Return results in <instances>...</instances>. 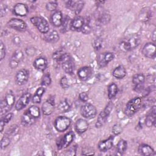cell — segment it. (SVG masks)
Instances as JSON below:
<instances>
[{"label":"cell","mask_w":156,"mask_h":156,"mask_svg":"<svg viewBox=\"0 0 156 156\" xmlns=\"http://www.w3.org/2000/svg\"><path fill=\"white\" fill-rule=\"evenodd\" d=\"M140 42L141 39L138 34H130L121 40L119 44V48L122 51L127 52L136 48Z\"/></svg>","instance_id":"cell-1"},{"label":"cell","mask_w":156,"mask_h":156,"mask_svg":"<svg viewBox=\"0 0 156 156\" xmlns=\"http://www.w3.org/2000/svg\"><path fill=\"white\" fill-rule=\"evenodd\" d=\"M57 63H61L62 66L64 71L68 74H71L74 72V63L71 55L68 53H65L57 62Z\"/></svg>","instance_id":"cell-2"},{"label":"cell","mask_w":156,"mask_h":156,"mask_svg":"<svg viewBox=\"0 0 156 156\" xmlns=\"http://www.w3.org/2000/svg\"><path fill=\"white\" fill-rule=\"evenodd\" d=\"M141 106V99L140 97H135L130 99L126 105L124 113L129 116L133 115L138 111Z\"/></svg>","instance_id":"cell-3"},{"label":"cell","mask_w":156,"mask_h":156,"mask_svg":"<svg viewBox=\"0 0 156 156\" xmlns=\"http://www.w3.org/2000/svg\"><path fill=\"white\" fill-rule=\"evenodd\" d=\"M15 102V97L12 93L7 94L1 102V115H2L8 112L13 106Z\"/></svg>","instance_id":"cell-4"},{"label":"cell","mask_w":156,"mask_h":156,"mask_svg":"<svg viewBox=\"0 0 156 156\" xmlns=\"http://www.w3.org/2000/svg\"><path fill=\"white\" fill-rule=\"evenodd\" d=\"M32 24L42 34H47L49 30L48 21L41 16H34L30 18Z\"/></svg>","instance_id":"cell-5"},{"label":"cell","mask_w":156,"mask_h":156,"mask_svg":"<svg viewBox=\"0 0 156 156\" xmlns=\"http://www.w3.org/2000/svg\"><path fill=\"white\" fill-rule=\"evenodd\" d=\"M113 105L112 103H109L105 108L104 109L103 111H102L98 115L96 122L95 124V126L96 128H100L102 127L105 122H107V120L108 119V117L111 112V111L113 109Z\"/></svg>","instance_id":"cell-6"},{"label":"cell","mask_w":156,"mask_h":156,"mask_svg":"<svg viewBox=\"0 0 156 156\" xmlns=\"http://www.w3.org/2000/svg\"><path fill=\"white\" fill-rule=\"evenodd\" d=\"M71 124V121L69 118L60 116L55 119L54 121V127L58 132H63L69 127Z\"/></svg>","instance_id":"cell-7"},{"label":"cell","mask_w":156,"mask_h":156,"mask_svg":"<svg viewBox=\"0 0 156 156\" xmlns=\"http://www.w3.org/2000/svg\"><path fill=\"white\" fill-rule=\"evenodd\" d=\"M74 133L73 132L70 131L66 133L64 136H62L57 140L56 144L57 149L60 150L63 148H66L68 147L74 140Z\"/></svg>","instance_id":"cell-8"},{"label":"cell","mask_w":156,"mask_h":156,"mask_svg":"<svg viewBox=\"0 0 156 156\" xmlns=\"http://www.w3.org/2000/svg\"><path fill=\"white\" fill-rule=\"evenodd\" d=\"M82 116L87 119L94 118L97 115V109L94 105L90 103H86L81 106L80 110Z\"/></svg>","instance_id":"cell-9"},{"label":"cell","mask_w":156,"mask_h":156,"mask_svg":"<svg viewBox=\"0 0 156 156\" xmlns=\"http://www.w3.org/2000/svg\"><path fill=\"white\" fill-rule=\"evenodd\" d=\"M7 25L10 28L20 32L24 31L27 28L26 23L23 20L18 18H12L10 20L7 22Z\"/></svg>","instance_id":"cell-10"},{"label":"cell","mask_w":156,"mask_h":156,"mask_svg":"<svg viewBox=\"0 0 156 156\" xmlns=\"http://www.w3.org/2000/svg\"><path fill=\"white\" fill-rule=\"evenodd\" d=\"M114 58V54L112 52H107L99 54L97 58L98 65L100 68H104Z\"/></svg>","instance_id":"cell-11"},{"label":"cell","mask_w":156,"mask_h":156,"mask_svg":"<svg viewBox=\"0 0 156 156\" xmlns=\"http://www.w3.org/2000/svg\"><path fill=\"white\" fill-rule=\"evenodd\" d=\"M29 78V73L26 69H20L15 76V82L18 85H23L27 83Z\"/></svg>","instance_id":"cell-12"},{"label":"cell","mask_w":156,"mask_h":156,"mask_svg":"<svg viewBox=\"0 0 156 156\" xmlns=\"http://www.w3.org/2000/svg\"><path fill=\"white\" fill-rule=\"evenodd\" d=\"M24 58V54L21 50L15 51L9 62V66L12 69L16 68Z\"/></svg>","instance_id":"cell-13"},{"label":"cell","mask_w":156,"mask_h":156,"mask_svg":"<svg viewBox=\"0 0 156 156\" xmlns=\"http://www.w3.org/2000/svg\"><path fill=\"white\" fill-rule=\"evenodd\" d=\"M31 98V94L29 92L23 93L18 101L15 104V108L16 110H21L25 108L29 104Z\"/></svg>","instance_id":"cell-14"},{"label":"cell","mask_w":156,"mask_h":156,"mask_svg":"<svg viewBox=\"0 0 156 156\" xmlns=\"http://www.w3.org/2000/svg\"><path fill=\"white\" fill-rule=\"evenodd\" d=\"M156 46L154 43H146L142 49L143 54L147 58H153L155 56Z\"/></svg>","instance_id":"cell-15"},{"label":"cell","mask_w":156,"mask_h":156,"mask_svg":"<svg viewBox=\"0 0 156 156\" xmlns=\"http://www.w3.org/2000/svg\"><path fill=\"white\" fill-rule=\"evenodd\" d=\"M84 24L85 20L83 17L80 16H77L71 21L69 28L71 30L74 31L81 30Z\"/></svg>","instance_id":"cell-16"},{"label":"cell","mask_w":156,"mask_h":156,"mask_svg":"<svg viewBox=\"0 0 156 156\" xmlns=\"http://www.w3.org/2000/svg\"><path fill=\"white\" fill-rule=\"evenodd\" d=\"M54 99L52 98H49L42 105L41 110L43 113L44 115H51L54 110Z\"/></svg>","instance_id":"cell-17"},{"label":"cell","mask_w":156,"mask_h":156,"mask_svg":"<svg viewBox=\"0 0 156 156\" xmlns=\"http://www.w3.org/2000/svg\"><path fill=\"white\" fill-rule=\"evenodd\" d=\"M78 77L83 81L87 80L92 75V69L90 66H83L77 71Z\"/></svg>","instance_id":"cell-18"},{"label":"cell","mask_w":156,"mask_h":156,"mask_svg":"<svg viewBox=\"0 0 156 156\" xmlns=\"http://www.w3.org/2000/svg\"><path fill=\"white\" fill-rule=\"evenodd\" d=\"M113 136H111L106 140L99 141L98 145L99 150L101 152H106L110 149L113 146Z\"/></svg>","instance_id":"cell-19"},{"label":"cell","mask_w":156,"mask_h":156,"mask_svg":"<svg viewBox=\"0 0 156 156\" xmlns=\"http://www.w3.org/2000/svg\"><path fill=\"white\" fill-rule=\"evenodd\" d=\"M13 12L17 16H24L29 12V9L26 4L23 3H17L13 8Z\"/></svg>","instance_id":"cell-20"},{"label":"cell","mask_w":156,"mask_h":156,"mask_svg":"<svg viewBox=\"0 0 156 156\" xmlns=\"http://www.w3.org/2000/svg\"><path fill=\"white\" fill-rule=\"evenodd\" d=\"M156 117V109L155 106H153L151 112L147 114L145 119V125L147 127H151L155 125Z\"/></svg>","instance_id":"cell-21"},{"label":"cell","mask_w":156,"mask_h":156,"mask_svg":"<svg viewBox=\"0 0 156 156\" xmlns=\"http://www.w3.org/2000/svg\"><path fill=\"white\" fill-rule=\"evenodd\" d=\"M88 128V122L83 119H79L75 123V130L78 133H83Z\"/></svg>","instance_id":"cell-22"},{"label":"cell","mask_w":156,"mask_h":156,"mask_svg":"<svg viewBox=\"0 0 156 156\" xmlns=\"http://www.w3.org/2000/svg\"><path fill=\"white\" fill-rule=\"evenodd\" d=\"M48 65V61L46 58L40 57L37 58L33 62L34 67L38 71H44Z\"/></svg>","instance_id":"cell-23"},{"label":"cell","mask_w":156,"mask_h":156,"mask_svg":"<svg viewBox=\"0 0 156 156\" xmlns=\"http://www.w3.org/2000/svg\"><path fill=\"white\" fill-rule=\"evenodd\" d=\"M52 24L55 27L61 26L63 21V16L62 12L59 10L55 11L51 17Z\"/></svg>","instance_id":"cell-24"},{"label":"cell","mask_w":156,"mask_h":156,"mask_svg":"<svg viewBox=\"0 0 156 156\" xmlns=\"http://www.w3.org/2000/svg\"><path fill=\"white\" fill-rule=\"evenodd\" d=\"M138 152L140 155L144 156L152 155L154 153V150L153 148L148 144H142L138 147Z\"/></svg>","instance_id":"cell-25"},{"label":"cell","mask_w":156,"mask_h":156,"mask_svg":"<svg viewBox=\"0 0 156 156\" xmlns=\"http://www.w3.org/2000/svg\"><path fill=\"white\" fill-rule=\"evenodd\" d=\"M35 119L32 117L27 112L23 113L21 118V123L23 126L29 127L35 122Z\"/></svg>","instance_id":"cell-26"},{"label":"cell","mask_w":156,"mask_h":156,"mask_svg":"<svg viewBox=\"0 0 156 156\" xmlns=\"http://www.w3.org/2000/svg\"><path fill=\"white\" fill-rule=\"evenodd\" d=\"M44 40L47 42L54 43L58 41L59 40V35L56 30H52L49 34H45L43 37Z\"/></svg>","instance_id":"cell-27"},{"label":"cell","mask_w":156,"mask_h":156,"mask_svg":"<svg viewBox=\"0 0 156 156\" xmlns=\"http://www.w3.org/2000/svg\"><path fill=\"white\" fill-rule=\"evenodd\" d=\"M112 74L115 78L121 79L124 78L126 76V70L123 66L119 65V66L116 67L113 69V71L112 72Z\"/></svg>","instance_id":"cell-28"},{"label":"cell","mask_w":156,"mask_h":156,"mask_svg":"<svg viewBox=\"0 0 156 156\" xmlns=\"http://www.w3.org/2000/svg\"><path fill=\"white\" fill-rule=\"evenodd\" d=\"M45 91V89L44 87H40L36 90L34 95L32 97V101L33 103L35 104H40L41 101V97Z\"/></svg>","instance_id":"cell-29"},{"label":"cell","mask_w":156,"mask_h":156,"mask_svg":"<svg viewBox=\"0 0 156 156\" xmlns=\"http://www.w3.org/2000/svg\"><path fill=\"white\" fill-rule=\"evenodd\" d=\"M57 109L61 113L68 112L71 109V104L66 99L62 100L58 104Z\"/></svg>","instance_id":"cell-30"},{"label":"cell","mask_w":156,"mask_h":156,"mask_svg":"<svg viewBox=\"0 0 156 156\" xmlns=\"http://www.w3.org/2000/svg\"><path fill=\"white\" fill-rule=\"evenodd\" d=\"M108 98L109 99H113L114 97L116 96V95L118 93V88L116 83H110L108 87Z\"/></svg>","instance_id":"cell-31"},{"label":"cell","mask_w":156,"mask_h":156,"mask_svg":"<svg viewBox=\"0 0 156 156\" xmlns=\"http://www.w3.org/2000/svg\"><path fill=\"white\" fill-rule=\"evenodd\" d=\"M145 81V76L141 73L135 74L132 77V83L135 86L143 85Z\"/></svg>","instance_id":"cell-32"},{"label":"cell","mask_w":156,"mask_h":156,"mask_svg":"<svg viewBox=\"0 0 156 156\" xmlns=\"http://www.w3.org/2000/svg\"><path fill=\"white\" fill-rule=\"evenodd\" d=\"M32 117L35 119H37L40 116V110L38 107L36 105L30 106L28 110L26 111Z\"/></svg>","instance_id":"cell-33"},{"label":"cell","mask_w":156,"mask_h":156,"mask_svg":"<svg viewBox=\"0 0 156 156\" xmlns=\"http://www.w3.org/2000/svg\"><path fill=\"white\" fill-rule=\"evenodd\" d=\"M127 147V141L123 139L120 140L118 141V143L117 144V147H116L117 151H118V154L119 155L123 154L125 152V151H126Z\"/></svg>","instance_id":"cell-34"},{"label":"cell","mask_w":156,"mask_h":156,"mask_svg":"<svg viewBox=\"0 0 156 156\" xmlns=\"http://www.w3.org/2000/svg\"><path fill=\"white\" fill-rule=\"evenodd\" d=\"M83 6H84V2L83 1H79L75 2L72 10H74L76 15H79L82 11V9L83 8Z\"/></svg>","instance_id":"cell-35"},{"label":"cell","mask_w":156,"mask_h":156,"mask_svg":"<svg viewBox=\"0 0 156 156\" xmlns=\"http://www.w3.org/2000/svg\"><path fill=\"white\" fill-rule=\"evenodd\" d=\"M151 18V12L149 10H147V9H143L140 15V19L143 21H147Z\"/></svg>","instance_id":"cell-36"},{"label":"cell","mask_w":156,"mask_h":156,"mask_svg":"<svg viewBox=\"0 0 156 156\" xmlns=\"http://www.w3.org/2000/svg\"><path fill=\"white\" fill-rule=\"evenodd\" d=\"M51 83V76L49 73L45 74L41 79V85L44 86H49Z\"/></svg>","instance_id":"cell-37"},{"label":"cell","mask_w":156,"mask_h":156,"mask_svg":"<svg viewBox=\"0 0 156 156\" xmlns=\"http://www.w3.org/2000/svg\"><path fill=\"white\" fill-rule=\"evenodd\" d=\"M58 5V3L57 1H49L46 5V9L50 12L54 11L57 9Z\"/></svg>","instance_id":"cell-38"},{"label":"cell","mask_w":156,"mask_h":156,"mask_svg":"<svg viewBox=\"0 0 156 156\" xmlns=\"http://www.w3.org/2000/svg\"><path fill=\"white\" fill-rule=\"evenodd\" d=\"M93 47L95 49V50L97 51H99V50H101V49L102 47V39L100 38H96L94 41V42L93 43Z\"/></svg>","instance_id":"cell-39"},{"label":"cell","mask_w":156,"mask_h":156,"mask_svg":"<svg viewBox=\"0 0 156 156\" xmlns=\"http://www.w3.org/2000/svg\"><path fill=\"white\" fill-rule=\"evenodd\" d=\"M10 143V139L7 136H4L1 141V149L6 148Z\"/></svg>","instance_id":"cell-40"},{"label":"cell","mask_w":156,"mask_h":156,"mask_svg":"<svg viewBox=\"0 0 156 156\" xmlns=\"http://www.w3.org/2000/svg\"><path fill=\"white\" fill-rule=\"evenodd\" d=\"M65 52L63 50H58L53 53L52 54V58L54 60H55L57 62L59 60L60 57L65 54Z\"/></svg>","instance_id":"cell-41"},{"label":"cell","mask_w":156,"mask_h":156,"mask_svg":"<svg viewBox=\"0 0 156 156\" xmlns=\"http://www.w3.org/2000/svg\"><path fill=\"white\" fill-rule=\"evenodd\" d=\"M112 132L114 135H118L122 132V127L119 124H115L112 127Z\"/></svg>","instance_id":"cell-42"},{"label":"cell","mask_w":156,"mask_h":156,"mask_svg":"<svg viewBox=\"0 0 156 156\" xmlns=\"http://www.w3.org/2000/svg\"><path fill=\"white\" fill-rule=\"evenodd\" d=\"M82 155H94V151L93 148L86 147L82 149Z\"/></svg>","instance_id":"cell-43"},{"label":"cell","mask_w":156,"mask_h":156,"mask_svg":"<svg viewBox=\"0 0 156 156\" xmlns=\"http://www.w3.org/2000/svg\"><path fill=\"white\" fill-rule=\"evenodd\" d=\"M110 20V16L109 14H107V13H104L100 18V22L102 23V24H107L109 21Z\"/></svg>","instance_id":"cell-44"},{"label":"cell","mask_w":156,"mask_h":156,"mask_svg":"<svg viewBox=\"0 0 156 156\" xmlns=\"http://www.w3.org/2000/svg\"><path fill=\"white\" fill-rule=\"evenodd\" d=\"M60 84L63 88H67L69 87V83L68 79L66 76H63L60 79Z\"/></svg>","instance_id":"cell-45"},{"label":"cell","mask_w":156,"mask_h":156,"mask_svg":"<svg viewBox=\"0 0 156 156\" xmlns=\"http://www.w3.org/2000/svg\"><path fill=\"white\" fill-rule=\"evenodd\" d=\"M70 25V22H69V19L68 17H66V18H63V21L62 24V30H63V32H65V30L67 29L68 26H69Z\"/></svg>","instance_id":"cell-46"},{"label":"cell","mask_w":156,"mask_h":156,"mask_svg":"<svg viewBox=\"0 0 156 156\" xmlns=\"http://www.w3.org/2000/svg\"><path fill=\"white\" fill-rule=\"evenodd\" d=\"M5 56V47L2 41H0V59L2 60Z\"/></svg>","instance_id":"cell-47"},{"label":"cell","mask_w":156,"mask_h":156,"mask_svg":"<svg viewBox=\"0 0 156 156\" xmlns=\"http://www.w3.org/2000/svg\"><path fill=\"white\" fill-rule=\"evenodd\" d=\"M13 117V114L12 113H8L7 114H6L5 115L4 117L2 118V119L1 120H2L5 124H7L9 122H10V121L12 119Z\"/></svg>","instance_id":"cell-48"},{"label":"cell","mask_w":156,"mask_h":156,"mask_svg":"<svg viewBox=\"0 0 156 156\" xmlns=\"http://www.w3.org/2000/svg\"><path fill=\"white\" fill-rule=\"evenodd\" d=\"M79 98L81 101L83 102H86L88 100V95L85 92H82L79 94Z\"/></svg>","instance_id":"cell-49"},{"label":"cell","mask_w":156,"mask_h":156,"mask_svg":"<svg viewBox=\"0 0 156 156\" xmlns=\"http://www.w3.org/2000/svg\"><path fill=\"white\" fill-rule=\"evenodd\" d=\"M81 31H82L83 34H89V33L91 32V27L90 26L89 24L85 23V24H84V26H83V27H82Z\"/></svg>","instance_id":"cell-50"},{"label":"cell","mask_w":156,"mask_h":156,"mask_svg":"<svg viewBox=\"0 0 156 156\" xmlns=\"http://www.w3.org/2000/svg\"><path fill=\"white\" fill-rule=\"evenodd\" d=\"M77 151V146H73L72 147H71L69 151H68L67 155H75L76 152Z\"/></svg>","instance_id":"cell-51"},{"label":"cell","mask_w":156,"mask_h":156,"mask_svg":"<svg viewBox=\"0 0 156 156\" xmlns=\"http://www.w3.org/2000/svg\"><path fill=\"white\" fill-rule=\"evenodd\" d=\"M26 52L28 55H34L35 53V48H32V47H30V48H27L26 50Z\"/></svg>","instance_id":"cell-52"},{"label":"cell","mask_w":156,"mask_h":156,"mask_svg":"<svg viewBox=\"0 0 156 156\" xmlns=\"http://www.w3.org/2000/svg\"><path fill=\"white\" fill-rule=\"evenodd\" d=\"M74 3H75V1H69L68 2H66V6L67 8L68 9H72L74 5Z\"/></svg>","instance_id":"cell-53"},{"label":"cell","mask_w":156,"mask_h":156,"mask_svg":"<svg viewBox=\"0 0 156 156\" xmlns=\"http://www.w3.org/2000/svg\"><path fill=\"white\" fill-rule=\"evenodd\" d=\"M5 125V124L2 120H1V121H0V131H1V132H2Z\"/></svg>","instance_id":"cell-54"},{"label":"cell","mask_w":156,"mask_h":156,"mask_svg":"<svg viewBox=\"0 0 156 156\" xmlns=\"http://www.w3.org/2000/svg\"><path fill=\"white\" fill-rule=\"evenodd\" d=\"M155 30H154V31H153V33H152V36H151V38H152V40L154 41H155Z\"/></svg>","instance_id":"cell-55"}]
</instances>
